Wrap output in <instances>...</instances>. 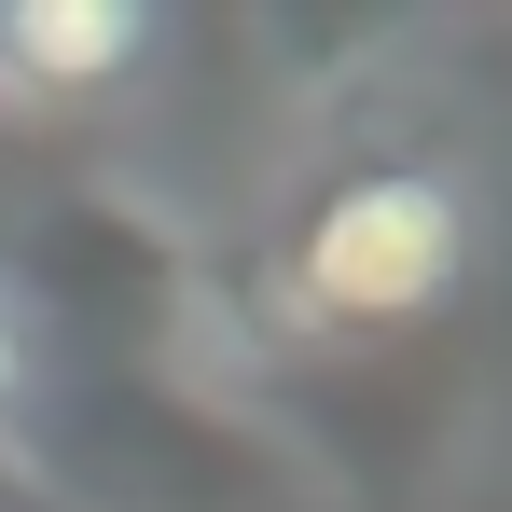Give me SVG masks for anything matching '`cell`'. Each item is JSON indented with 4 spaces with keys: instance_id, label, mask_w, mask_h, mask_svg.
<instances>
[{
    "instance_id": "obj_1",
    "label": "cell",
    "mask_w": 512,
    "mask_h": 512,
    "mask_svg": "<svg viewBox=\"0 0 512 512\" xmlns=\"http://www.w3.org/2000/svg\"><path fill=\"white\" fill-rule=\"evenodd\" d=\"M471 291V194L443 167H360L291 236V305L319 333H416Z\"/></svg>"
},
{
    "instance_id": "obj_2",
    "label": "cell",
    "mask_w": 512,
    "mask_h": 512,
    "mask_svg": "<svg viewBox=\"0 0 512 512\" xmlns=\"http://www.w3.org/2000/svg\"><path fill=\"white\" fill-rule=\"evenodd\" d=\"M139 56H153L139 0H0V97H28V111L111 97Z\"/></svg>"
},
{
    "instance_id": "obj_3",
    "label": "cell",
    "mask_w": 512,
    "mask_h": 512,
    "mask_svg": "<svg viewBox=\"0 0 512 512\" xmlns=\"http://www.w3.org/2000/svg\"><path fill=\"white\" fill-rule=\"evenodd\" d=\"M28 402V305H14V277H0V416Z\"/></svg>"
}]
</instances>
